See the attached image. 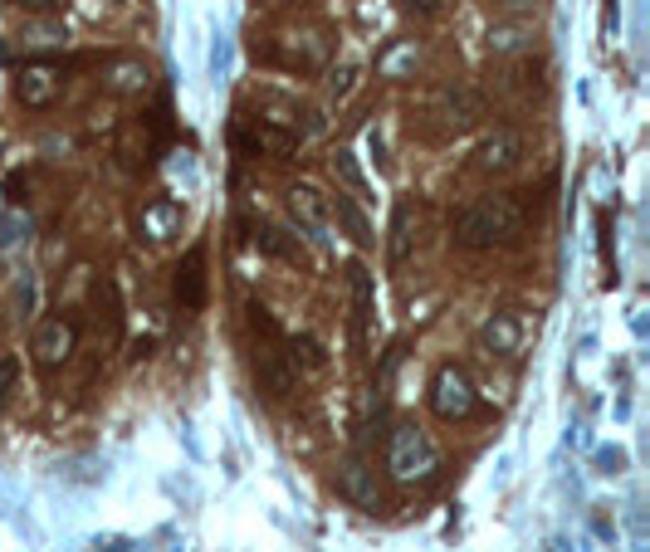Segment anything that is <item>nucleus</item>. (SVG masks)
<instances>
[{
	"instance_id": "1",
	"label": "nucleus",
	"mask_w": 650,
	"mask_h": 552,
	"mask_svg": "<svg viewBox=\"0 0 650 552\" xmlns=\"http://www.w3.org/2000/svg\"><path fill=\"white\" fill-rule=\"evenodd\" d=\"M523 225H529V205H523V195L494 191V195H474L470 205H460L450 235H456L460 250H499V244L519 240Z\"/></svg>"
},
{
	"instance_id": "2",
	"label": "nucleus",
	"mask_w": 650,
	"mask_h": 552,
	"mask_svg": "<svg viewBox=\"0 0 650 552\" xmlns=\"http://www.w3.org/2000/svg\"><path fill=\"white\" fill-rule=\"evenodd\" d=\"M387 470H391V480H397V484H426V480H436V470H440L436 440L426 435L416 421L391 425V435H387Z\"/></svg>"
},
{
	"instance_id": "3",
	"label": "nucleus",
	"mask_w": 650,
	"mask_h": 552,
	"mask_svg": "<svg viewBox=\"0 0 650 552\" xmlns=\"http://www.w3.org/2000/svg\"><path fill=\"white\" fill-rule=\"evenodd\" d=\"M426 122H431L436 138H460V132L480 128L484 122V98L470 89V83H436L426 93Z\"/></svg>"
},
{
	"instance_id": "4",
	"label": "nucleus",
	"mask_w": 650,
	"mask_h": 552,
	"mask_svg": "<svg viewBox=\"0 0 650 552\" xmlns=\"http://www.w3.org/2000/svg\"><path fill=\"white\" fill-rule=\"evenodd\" d=\"M431 411L440 415V421H470L474 411H480V391H474L470 372L456 362L436 367L431 377Z\"/></svg>"
},
{
	"instance_id": "5",
	"label": "nucleus",
	"mask_w": 650,
	"mask_h": 552,
	"mask_svg": "<svg viewBox=\"0 0 650 552\" xmlns=\"http://www.w3.org/2000/svg\"><path fill=\"white\" fill-rule=\"evenodd\" d=\"M523 157H529V138H523L519 128H494L480 138V147H474V171H480V177H509Z\"/></svg>"
},
{
	"instance_id": "6",
	"label": "nucleus",
	"mask_w": 650,
	"mask_h": 552,
	"mask_svg": "<svg viewBox=\"0 0 650 552\" xmlns=\"http://www.w3.org/2000/svg\"><path fill=\"white\" fill-rule=\"evenodd\" d=\"M73 348H79V328H73V318L54 313V318H44V323L34 328V342H30V352H34V362H40L44 372H54V367H64V362L73 358Z\"/></svg>"
},
{
	"instance_id": "7",
	"label": "nucleus",
	"mask_w": 650,
	"mask_h": 552,
	"mask_svg": "<svg viewBox=\"0 0 650 552\" xmlns=\"http://www.w3.org/2000/svg\"><path fill=\"white\" fill-rule=\"evenodd\" d=\"M289 215H293V225H299L309 240H318V244L328 240V225H333V205H328V195L318 191V187H309V181L289 187Z\"/></svg>"
},
{
	"instance_id": "8",
	"label": "nucleus",
	"mask_w": 650,
	"mask_h": 552,
	"mask_svg": "<svg viewBox=\"0 0 650 552\" xmlns=\"http://www.w3.org/2000/svg\"><path fill=\"white\" fill-rule=\"evenodd\" d=\"M269 59H279V64L289 69H318L328 59V34L323 30H303V34H284L279 49H264Z\"/></svg>"
},
{
	"instance_id": "9",
	"label": "nucleus",
	"mask_w": 650,
	"mask_h": 552,
	"mask_svg": "<svg viewBox=\"0 0 650 552\" xmlns=\"http://www.w3.org/2000/svg\"><path fill=\"white\" fill-rule=\"evenodd\" d=\"M352 274V328H358V348H372V333H377V284L362 264L348 269Z\"/></svg>"
},
{
	"instance_id": "10",
	"label": "nucleus",
	"mask_w": 650,
	"mask_h": 552,
	"mask_svg": "<svg viewBox=\"0 0 650 552\" xmlns=\"http://www.w3.org/2000/svg\"><path fill=\"white\" fill-rule=\"evenodd\" d=\"M254 382H260V391H269V397H289V391L299 387V362L279 348H264L260 362H254Z\"/></svg>"
},
{
	"instance_id": "11",
	"label": "nucleus",
	"mask_w": 650,
	"mask_h": 552,
	"mask_svg": "<svg viewBox=\"0 0 650 552\" xmlns=\"http://www.w3.org/2000/svg\"><path fill=\"white\" fill-rule=\"evenodd\" d=\"M59 69L54 64H24L20 73H16V98L24 108H49L59 98Z\"/></svg>"
},
{
	"instance_id": "12",
	"label": "nucleus",
	"mask_w": 650,
	"mask_h": 552,
	"mask_svg": "<svg viewBox=\"0 0 650 552\" xmlns=\"http://www.w3.org/2000/svg\"><path fill=\"white\" fill-rule=\"evenodd\" d=\"M480 348L494 352V358H513L523 348V318L519 313H489L484 328H480Z\"/></svg>"
},
{
	"instance_id": "13",
	"label": "nucleus",
	"mask_w": 650,
	"mask_h": 552,
	"mask_svg": "<svg viewBox=\"0 0 650 552\" xmlns=\"http://www.w3.org/2000/svg\"><path fill=\"white\" fill-rule=\"evenodd\" d=\"M177 303L187 313L206 309V250H201V244H191L187 260L177 264Z\"/></svg>"
},
{
	"instance_id": "14",
	"label": "nucleus",
	"mask_w": 650,
	"mask_h": 552,
	"mask_svg": "<svg viewBox=\"0 0 650 552\" xmlns=\"http://www.w3.org/2000/svg\"><path fill=\"white\" fill-rule=\"evenodd\" d=\"M103 83H108V93H118V98H147L152 93V64H147V59H113Z\"/></svg>"
},
{
	"instance_id": "15",
	"label": "nucleus",
	"mask_w": 650,
	"mask_h": 552,
	"mask_svg": "<svg viewBox=\"0 0 650 552\" xmlns=\"http://www.w3.org/2000/svg\"><path fill=\"white\" fill-rule=\"evenodd\" d=\"M177 230H181V205H177V201H152V205L142 211V235H147V240L162 244V240L177 235Z\"/></svg>"
},
{
	"instance_id": "16",
	"label": "nucleus",
	"mask_w": 650,
	"mask_h": 552,
	"mask_svg": "<svg viewBox=\"0 0 650 552\" xmlns=\"http://www.w3.org/2000/svg\"><path fill=\"white\" fill-rule=\"evenodd\" d=\"M416 250V201H397L391 211V260H411Z\"/></svg>"
},
{
	"instance_id": "17",
	"label": "nucleus",
	"mask_w": 650,
	"mask_h": 552,
	"mask_svg": "<svg viewBox=\"0 0 650 552\" xmlns=\"http://www.w3.org/2000/svg\"><path fill=\"white\" fill-rule=\"evenodd\" d=\"M529 44H533L529 24H494V30H489V54L494 59H513V54H523Z\"/></svg>"
},
{
	"instance_id": "18",
	"label": "nucleus",
	"mask_w": 650,
	"mask_h": 552,
	"mask_svg": "<svg viewBox=\"0 0 650 552\" xmlns=\"http://www.w3.org/2000/svg\"><path fill=\"white\" fill-rule=\"evenodd\" d=\"M328 205H333V215L342 220V225H348L352 244H372V225H367L362 211H358V205H352V195H338V201H328Z\"/></svg>"
},
{
	"instance_id": "19",
	"label": "nucleus",
	"mask_w": 650,
	"mask_h": 552,
	"mask_svg": "<svg viewBox=\"0 0 650 552\" xmlns=\"http://www.w3.org/2000/svg\"><path fill=\"white\" fill-rule=\"evenodd\" d=\"M24 235H30V215H24V211H6V215H0V250H16Z\"/></svg>"
},
{
	"instance_id": "20",
	"label": "nucleus",
	"mask_w": 650,
	"mask_h": 552,
	"mask_svg": "<svg viewBox=\"0 0 650 552\" xmlns=\"http://www.w3.org/2000/svg\"><path fill=\"white\" fill-rule=\"evenodd\" d=\"M333 171H338L342 181H348V191H358V195L367 191V177L358 171V157H352L348 147H338V152H333Z\"/></svg>"
},
{
	"instance_id": "21",
	"label": "nucleus",
	"mask_w": 650,
	"mask_h": 552,
	"mask_svg": "<svg viewBox=\"0 0 650 552\" xmlns=\"http://www.w3.org/2000/svg\"><path fill=\"white\" fill-rule=\"evenodd\" d=\"M407 69H416V44H401V49H391V54L382 59V73H387V79H401Z\"/></svg>"
},
{
	"instance_id": "22",
	"label": "nucleus",
	"mask_w": 650,
	"mask_h": 552,
	"mask_svg": "<svg viewBox=\"0 0 650 552\" xmlns=\"http://www.w3.org/2000/svg\"><path fill=\"white\" fill-rule=\"evenodd\" d=\"M20 382V362L16 358H0V411L10 407V391Z\"/></svg>"
},
{
	"instance_id": "23",
	"label": "nucleus",
	"mask_w": 650,
	"mask_h": 552,
	"mask_svg": "<svg viewBox=\"0 0 650 552\" xmlns=\"http://www.w3.org/2000/svg\"><path fill=\"white\" fill-rule=\"evenodd\" d=\"M352 79H358V69H342V73H333V93L342 98V93L352 89Z\"/></svg>"
},
{
	"instance_id": "24",
	"label": "nucleus",
	"mask_w": 650,
	"mask_h": 552,
	"mask_svg": "<svg viewBox=\"0 0 650 552\" xmlns=\"http://www.w3.org/2000/svg\"><path fill=\"white\" fill-rule=\"evenodd\" d=\"M401 6L416 10V16H436V10H440V0H401Z\"/></svg>"
},
{
	"instance_id": "25",
	"label": "nucleus",
	"mask_w": 650,
	"mask_h": 552,
	"mask_svg": "<svg viewBox=\"0 0 650 552\" xmlns=\"http://www.w3.org/2000/svg\"><path fill=\"white\" fill-rule=\"evenodd\" d=\"M16 6H24V10H54L59 0H16Z\"/></svg>"
},
{
	"instance_id": "26",
	"label": "nucleus",
	"mask_w": 650,
	"mask_h": 552,
	"mask_svg": "<svg viewBox=\"0 0 650 552\" xmlns=\"http://www.w3.org/2000/svg\"><path fill=\"white\" fill-rule=\"evenodd\" d=\"M499 6H504V10H533L538 0H499Z\"/></svg>"
},
{
	"instance_id": "27",
	"label": "nucleus",
	"mask_w": 650,
	"mask_h": 552,
	"mask_svg": "<svg viewBox=\"0 0 650 552\" xmlns=\"http://www.w3.org/2000/svg\"><path fill=\"white\" fill-rule=\"evenodd\" d=\"M0 64H6V49H0Z\"/></svg>"
}]
</instances>
